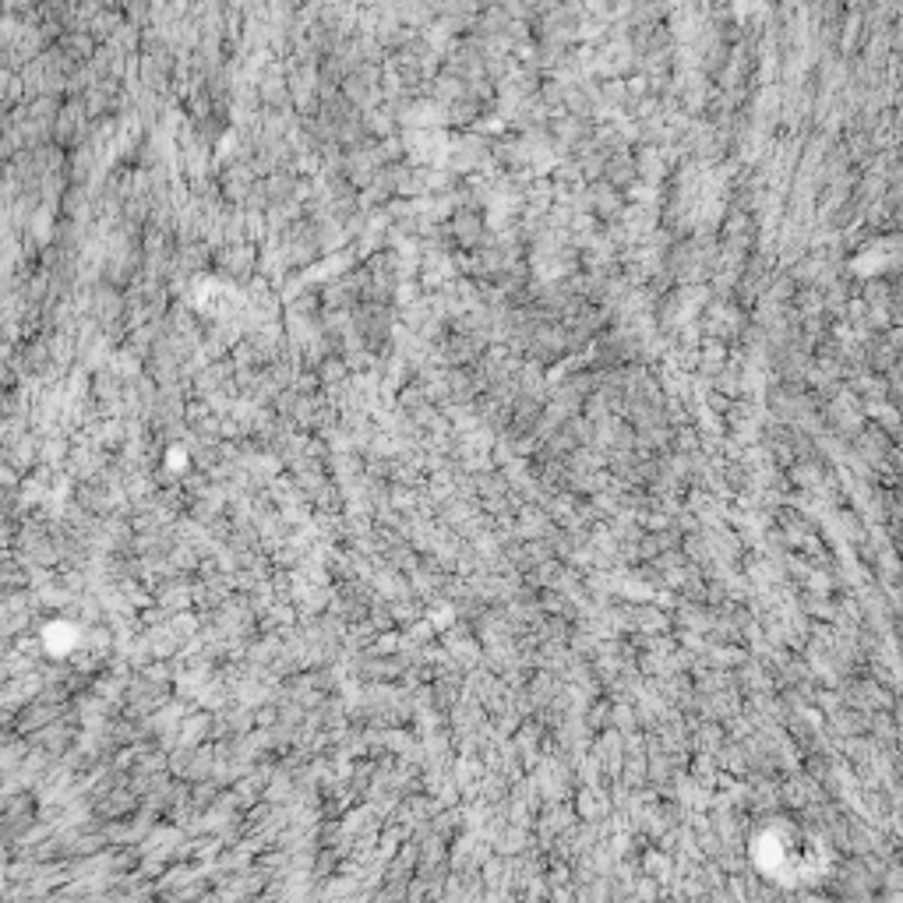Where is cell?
<instances>
[{"mask_svg": "<svg viewBox=\"0 0 903 903\" xmlns=\"http://www.w3.org/2000/svg\"><path fill=\"white\" fill-rule=\"evenodd\" d=\"M314 15H318V22L343 43V39H350V32L360 25V4L357 0H321Z\"/></svg>", "mask_w": 903, "mask_h": 903, "instance_id": "obj_1", "label": "cell"}, {"mask_svg": "<svg viewBox=\"0 0 903 903\" xmlns=\"http://www.w3.org/2000/svg\"><path fill=\"white\" fill-rule=\"evenodd\" d=\"M438 60H441V50H434L427 39H410V43H403L396 50V68L413 78L431 75V71L438 68Z\"/></svg>", "mask_w": 903, "mask_h": 903, "instance_id": "obj_2", "label": "cell"}, {"mask_svg": "<svg viewBox=\"0 0 903 903\" xmlns=\"http://www.w3.org/2000/svg\"><path fill=\"white\" fill-rule=\"evenodd\" d=\"M374 85H378V71L367 68V64L360 71H353L350 78H346V92H350L357 103H367V99L374 96Z\"/></svg>", "mask_w": 903, "mask_h": 903, "instance_id": "obj_3", "label": "cell"}, {"mask_svg": "<svg viewBox=\"0 0 903 903\" xmlns=\"http://www.w3.org/2000/svg\"><path fill=\"white\" fill-rule=\"evenodd\" d=\"M120 25H124V18H120L113 8H103V11H96V15L89 18V32H92V36H96V39H106V43H110V39L117 36Z\"/></svg>", "mask_w": 903, "mask_h": 903, "instance_id": "obj_4", "label": "cell"}, {"mask_svg": "<svg viewBox=\"0 0 903 903\" xmlns=\"http://www.w3.org/2000/svg\"><path fill=\"white\" fill-rule=\"evenodd\" d=\"M262 96L272 99V103H279V99H283V71H279L276 64H272V68H265V75H262Z\"/></svg>", "mask_w": 903, "mask_h": 903, "instance_id": "obj_5", "label": "cell"}, {"mask_svg": "<svg viewBox=\"0 0 903 903\" xmlns=\"http://www.w3.org/2000/svg\"><path fill=\"white\" fill-rule=\"evenodd\" d=\"M406 117H410L413 124H438V120H441V106L417 103V106H410V113H406Z\"/></svg>", "mask_w": 903, "mask_h": 903, "instance_id": "obj_6", "label": "cell"}]
</instances>
